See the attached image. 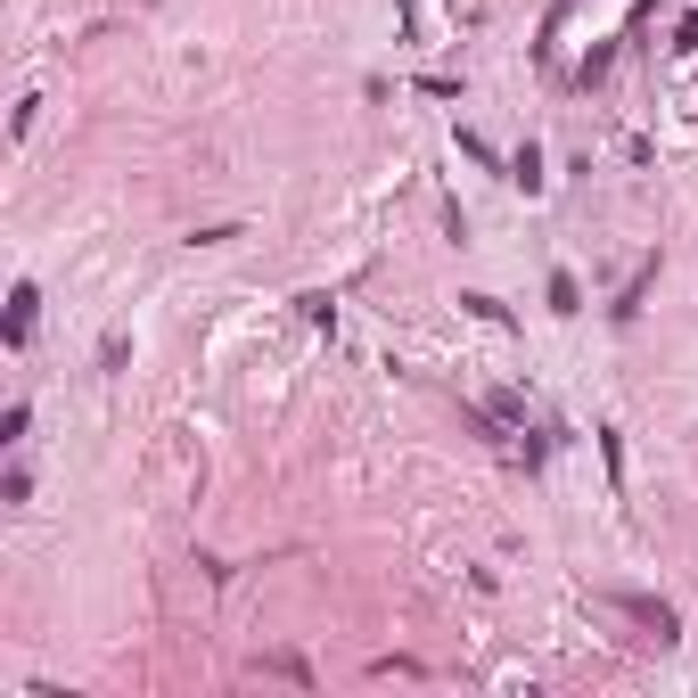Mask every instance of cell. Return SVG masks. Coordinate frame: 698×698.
<instances>
[{"label": "cell", "instance_id": "cell-1", "mask_svg": "<svg viewBox=\"0 0 698 698\" xmlns=\"http://www.w3.org/2000/svg\"><path fill=\"white\" fill-rule=\"evenodd\" d=\"M608 608H617V617H632L658 649L682 641V617H674V600H658V591H608Z\"/></svg>", "mask_w": 698, "mask_h": 698}, {"label": "cell", "instance_id": "cell-2", "mask_svg": "<svg viewBox=\"0 0 698 698\" xmlns=\"http://www.w3.org/2000/svg\"><path fill=\"white\" fill-rule=\"evenodd\" d=\"M33 321H41V288H33V280H17V296H9V346H26Z\"/></svg>", "mask_w": 698, "mask_h": 698}, {"label": "cell", "instance_id": "cell-3", "mask_svg": "<svg viewBox=\"0 0 698 698\" xmlns=\"http://www.w3.org/2000/svg\"><path fill=\"white\" fill-rule=\"evenodd\" d=\"M551 312H584V288L567 280V271H551Z\"/></svg>", "mask_w": 698, "mask_h": 698}, {"label": "cell", "instance_id": "cell-4", "mask_svg": "<svg viewBox=\"0 0 698 698\" xmlns=\"http://www.w3.org/2000/svg\"><path fill=\"white\" fill-rule=\"evenodd\" d=\"M26 428H33V403H9V419H0V443H26Z\"/></svg>", "mask_w": 698, "mask_h": 698}]
</instances>
